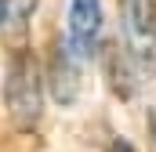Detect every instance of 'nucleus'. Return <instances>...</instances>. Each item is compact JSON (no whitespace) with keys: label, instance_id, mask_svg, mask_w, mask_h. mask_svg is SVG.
<instances>
[{"label":"nucleus","instance_id":"obj_2","mask_svg":"<svg viewBox=\"0 0 156 152\" xmlns=\"http://www.w3.org/2000/svg\"><path fill=\"white\" fill-rule=\"evenodd\" d=\"M123 40L138 62L156 58V0H120Z\"/></svg>","mask_w":156,"mask_h":152},{"label":"nucleus","instance_id":"obj_5","mask_svg":"<svg viewBox=\"0 0 156 152\" xmlns=\"http://www.w3.org/2000/svg\"><path fill=\"white\" fill-rule=\"evenodd\" d=\"M109 152H134V149H131V145H127V141H120V138H116V141H113V145H109Z\"/></svg>","mask_w":156,"mask_h":152},{"label":"nucleus","instance_id":"obj_1","mask_svg":"<svg viewBox=\"0 0 156 152\" xmlns=\"http://www.w3.org/2000/svg\"><path fill=\"white\" fill-rule=\"evenodd\" d=\"M4 102L7 112L15 119L18 130L37 127L40 105H44V83H40V65L33 58V51H15L11 65H7V80H4Z\"/></svg>","mask_w":156,"mask_h":152},{"label":"nucleus","instance_id":"obj_3","mask_svg":"<svg viewBox=\"0 0 156 152\" xmlns=\"http://www.w3.org/2000/svg\"><path fill=\"white\" fill-rule=\"evenodd\" d=\"M102 36V0H69V29L66 43L80 62L94 54Z\"/></svg>","mask_w":156,"mask_h":152},{"label":"nucleus","instance_id":"obj_6","mask_svg":"<svg viewBox=\"0 0 156 152\" xmlns=\"http://www.w3.org/2000/svg\"><path fill=\"white\" fill-rule=\"evenodd\" d=\"M7 22V0H0V26Z\"/></svg>","mask_w":156,"mask_h":152},{"label":"nucleus","instance_id":"obj_4","mask_svg":"<svg viewBox=\"0 0 156 152\" xmlns=\"http://www.w3.org/2000/svg\"><path fill=\"white\" fill-rule=\"evenodd\" d=\"M76 54L69 51V43L66 47H58L55 51V98L58 102H73L76 98Z\"/></svg>","mask_w":156,"mask_h":152}]
</instances>
